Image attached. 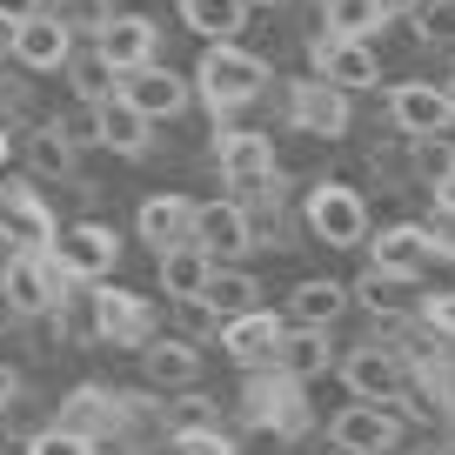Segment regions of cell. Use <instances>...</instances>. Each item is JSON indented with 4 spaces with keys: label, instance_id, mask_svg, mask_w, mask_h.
<instances>
[{
    "label": "cell",
    "instance_id": "e0dca14e",
    "mask_svg": "<svg viewBox=\"0 0 455 455\" xmlns=\"http://www.w3.org/2000/svg\"><path fill=\"white\" fill-rule=\"evenodd\" d=\"M214 174H221L235 195H242L248 181H261V174H275V141L261 128H214Z\"/></svg>",
    "mask_w": 455,
    "mask_h": 455
},
{
    "label": "cell",
    "instance_id": "f35d334b",
    "mask_svg": "<svg viewBox=\"0 0 455 455\" xmlns=\"http://www.w3.org/2000/svg\"><path fill=\"white\" fill-rule=\"evenodd\" d=\"M54 128L68 134L74 148H100V128H94V100H74V108L54 114Z\"/></svg>",
    "mask_w": 455,
    "mask_h": 455
},
{
    "label": "cell",
    "instance_id": "7c38bea8",
    "mask_svg": "<svg viewBox=\"0 0 455 455\" xmlns=\"http://www.w3.org/2000/svg\"><path fill=\"white\" fill-rule=\"evenodd\" d=\"M348 121H355V108H348V94H341L335 81H295L288 87V128L315 134V141H341L348 134Z\"/></svg>",
    "mask_w": 455,
    "mask_h": 455
},
{
    "label": "cell",
    "instance_id": "7bdbcfd3",
    "mask_svg": "<svg viewBox=\"0 0 455 455\" xmlns=\"http://www.w3.org/2000/svg\"><path fill=\"white\" fill-rule=\"evenodd\" d=\"M28 14H41V0H0V20H7V28L28 20Z\"/></svg>",
    "mask_w": 455,
    "mask_h": 455
},
{
    "label": "cell",
    "instance_id": "5b68a950",
    "mask_svg": "<svg viewBox=\"0 0 455 455\" xmlns=\"http://www.w3.org/2000/svg\"><path fill=\"white\" fill-rule=\"evenodd\" d=\"M47 255L68 268V282H108L114 261H121V235L108 221H74V228H54Z\"/></svg>",
    "mask_w": 455,
    "mask_h": 455
},
{
    "label": "cell",
    "instance_id": "ac0fdd59",
    "mask_svg": "<svg viewBox=\"0 0 455 455\" xmlns=\"http://www.w3.org/2000/svg\"><path fill=\"white\" fill-rule=\"evenodd\" d=\"M134 355H141V382L155 395H174V388L201 382V341H188V335H148Z\"/></svg>",
    "mask_w": 455,
    "mask_h": 455
},
{
    "label": "cell",
    "instance_id": "4fadbf2b",
    "mask_svg": "<svg viewBox=\"0 0 455 455\" xmlns=\"http://www.w3.org/2000/svg\"><path fill=\"white\" fill-rule=\"evenodd\" d=\"M328 442L341 455H388L402 442V415L388 402H348V409L328 422Z\"/></svg>",
    "mask_w": 455,
    "mask_h": 455
},
{
    "label": "cell",
    "instance_id": "4316f807",
    "mask_svg": "<svg viewBox=\"0 0 455 455\" xmlns=\"http://www.w3.org/2000/svg\"><path fill=\"white\" fill-rule=\"evenodd\" d=\"M201 301H208L214 315H248V308H261V282L248 268H235V261H214L208 268V282H201Z\"/></svg>",
    "mask_w": 455,
    "mask_h": 455
},
{
    "label": "cell",
    "instance_id": "d6986e66",
    "mask_svg": "<svg viewBox=\"0 0 455 455\" xmlns=\"http://www.w3.org/2000/svg\"><path fill=\"white\" fill-rule=\"evenodd\" d=\"M388 121L402 134H442V128H455V108L435 81H395L388 87Z\"/></svg>",
    "mask_w": 455,
    "mask_h": 455
},
{
    "label": "cell",
    "instance_id": "484cf974",
    "mask_svg": "<svg viewBox=\"0 0 455 455\" xmlns=\"http://www.w3.org/2000/svg\"><path fill=\"white\" fill-rule=\"evenodd\" d=\"M174 14L195 41H235L248 28V0H174Z\"/></svg>",
    "mask_w": 455,
    "mask_h": 455
},
{
    "label": "cell",
    "instance_id": "2e32d148",
    "mask_svg": "<svg viewBox=\"0 0 455 455\" xmlns=\"http://www.w3.org/2000/svg\"><path fill=\"white\" fill-rule=\"evenodd\" d=\"M74 54V34L60 28L54 14H28L7 28V60H14L20 74H60V60Z\"/></svg>",
    "mask_w": 455,
    "mask_h": 455
},
{
    "label": "cell",
    "instance_id": "816d5d0a",
    "mask_svg": "<svg viewBox=\"0 0 455 455\" xmlns=\"http://www.w3.org/2000/svg\"><path fill=\"white\" fill-rule=\"evenodd\" d=\"M435 455H455V442H449V449H435Z\"/></svg>",
    "mask_w": 455,
    "mask_h": 455
},
{
    "label": "cell",
    "instance_id": "ba28073f",
    "mask_svg": "<svg viewBox=\"0 0 455 455\" xmlns=\"http://www.w3.org/2000/svg\"><path fill=\"white\" fill-rule=\"evenodd\" d=\"M114 94L121 100H134V108L148 114V121H174V114L195 100V81L188 74H174L168 60H141V68H128V74H114Z\"/></svg>",
    "mask_w": 455,
    "mask_h": 455
},
{
    "label": "cell",
    "instance_id": "f1b7e54d",
    "mask_svg": "<svg viewBox=\"0 0 455 455\" xmlns=\"http://www.w3.org/2000/svg\"><path fill=\"white\" fill-rule=\"evenodd\" d=\"M208 268H214V261L201 255L195 242H174V248H161V295H168V301H188V295H201Z\"/></svg>",
    "mask_w": 455,
    "mask_h": 455
},
{
    "label": "cell",
    "instance_id": "681fc988",
    "mask_svg": "<svg viewBox=\"0 0 455 455\" xmlns=\"http://www.w3.org/2000/svg\"><path fill=\"white\" fill-rule=\"evenodd\" d=\"M0 60H7V20H0Z\"/></svg>",
    "mask_w": 455,
    "mask_h": 455
},
{
    "label": "cell",
    "instance_id": "8992f818",
    "mask_svg": "<svg viewBox=\"0 0 455 455\" xmlns=\"http://www.w3.org/2000/svg\"><path fill=\"white\" fill-rule=\"evenodd\" d=\"M188 242H195L208 261H242L248 248H255V235H248V208L235 195L195 201V214H188Z\"/></svg>",
    "mask_w": 455,
    "mask_h": 455
},
{
    "label": "cell",
    "instance_id": "cb8c5ba5",
    "mask_svg": "<svg viewBox=\"0 0 455 455\" xmlns=\"http://www.w3.org/2000/svg\"><path fill=\"white\" fill-rule=\"evenodd\" d=\"M369 255H375L369 268L409 275V282H415V275L428 268V261H435V255H428V235H422V221H395V228H382V235L369 242Z\"/></svg>",
    "mask_w": 455,
    "mask_h": 455
},
{
    "label": "cell",
    "instance_id": "ee69618b",
    "mask_svg": "<svg viewBox=\"0 0 455 455\" xmlns=\"http://www.w3.org/2000/svg\"><path fill=\"white\" fill-rule=\"evenodd\" d=\"M435 208H449V214H455V168L435 181Z\"/></svg>",
    "mask_w": 455,
    "mask_h": 455
},
{
    "label": "cell",
    "instance_id": "603a6c76",
    "mask_svg": "<svg viewBox=\"0 0 455 455\" xmlns=\"http://www.w3.org/2000/svg\"><path fill=\"white\" fill-rule=\"evenodd\" d=\"M275 369L288 382H315V375L335 369V348H328V328H282V348H275Z\"/></svg>",
    "mask_w": 455,
    "mask_h": 455
},
{
    "label": "cell",
    "instance_id": "74e56055",
    "mask_svg": "<svg viewBox=\"0 0 455 455\" xmlns=\"http://www.w3.org/2000/svg\"><path fill=\"white\" fill-rule=\"evenodd\" d=\"M415 322H422L428 335L455 341V288H449V295H415Z\"/></svg>",
    "mask_w": 455,
    "mask_h": 455
},
{
    "label": "cell",
    "instance_id": "f546056e",
    "mask_svg": "<svg viewBox=\"0 0 455 455\" xmlns=\"http://www.w3.org/2000/svg\"><path fill=\"white\" fill-rule=\"evenodd\" d=\"M188 428H221V409H214V395H201V382L161 402V435H188Z\"/></svg>",
    "mask_w": 455,
    "mask_h": 455
},
{
    "label": "cell",
    "instance_id": "8d00e7d4",
    "mask_svg": "<svg viewBox=\"0 0 455 455\" xmlns=\"http://www.w3.org/2000/svg\"><path fill=\"white\" fill-rule=\"evenodd\" d=\"M214 328H221V315H214L201 295L174 301V335H188V341H214Z\"/></svg>",
    "mask_w": 455,
    "mask_h": 455
},
{
    "label": "cell",
    "instance_id": "1f68e13d",
    "mask_svg": "<svg viewBox=\"0 0 455 455\" xmlns=\"http://www.w3.org/2000/svg\"><path fill=\"white\" fill-rule=\"evenodd\" d=\"M409 141H415V148H409V168L422 174L428 188H435L442 174L455 168V141H449V128H442V134H409Z\"/></svg>",
    "mask_w": 455,
    "mask_h": 455
},
{
    "label": "cell",
    "instance_id": "d590c367",
    "mask_svg": "<svg viewBox=\"0 0 455 455\" xmlns=\"http://www.w3.org/2000/svg\"><path fill=\"white\" fill-rule=\"evenodd\" d=\"M161 455H242L228 428H188V435H161Z\"/></svg>",
    "mask_w": 455,
    "mask_h": 455
},
{
    "label": "cell",
    "instance_id": "52a82bcc",
    "mask_svg": "<svg viewBox=\"0 0 455 455\" xmlns=\"http://www.w3.org/2000/svg\"><path fill=\"white\" fill-rule=\"evenodd\" d=\"M54 208H47L41 181L20 174V181H0V248H47L54 242Z\"/></svg>",
    "mask_w": 455,
    "mask_h": 455
},
{
    "label": "cell",
    "instance_id": "30bf717a",
    "mask_svg": "<svg viewBox=\"0 0 455 455\" xmlns=\"http://www.w3.org/2000/svg\"><path fill=\"white\" fill-rule=\"evenodd\" d=\"M308 60L322 81H335L341 94H362V87H382V60H375L369 41H355V34H315L308 41Z\"/></svg>",
    "mask_w": 455,
    "mask_h": 455
},
{
    "label": "cell",
    "instance_id": "9a60e30c",
    "mask_svg": "<svg viewBox=\"0 0 455 455\" xmlns=\"http://www.w3.org/2000/svg\"><path fill=\"white\" fill-rule=\"evenodd\" d=\"M282 315L275 308H248V315H228L221 328H214V341L228 348V362L235 369H275V348H282Z\"/></svg>",
    "mask_w": 455,
    "mask_h": 455
},
{
    "label": "cell",
    "instance_id": "836d02e7",
    "mask_svg": "<svg viewBox=\"0 0 455 455\" xmlns=\"http://www.w3.org/2000/svg\"><path fill=\"white\" fill-rule=\"evenodd\" d=\"M60 74H68V87H74V100H100L114 87V68L100 54H68L60 60Z\"/></svg>",
    "mask_w": 455,
    "mask_h": 455
},
{
    "label": "cell",
    "instance_id": "ffe728a7",
    "mask_svg": "<svg viewBox=\"0 0 455 455\" xmlns=\"http://www.w3.org/2000/svg\"><path fill=\"white\" fill-rule=\"evenodd\" d=\"M94 128H100V148H114V155H128V161H141L148 148H155V121H148L134 100H121L114 87L94 100Z\"/></svg>",
    "mask_w": 455,
    "mask_h": 455
},
{
    "label": "cell",
    "instance_id": "7dc6e473",
    "mask_svg": "<svg viewBox=\"0 0 455 455\" xmlns=\"http://www.w3.org/2000/svg\"><path fill=\"white\" fill-rule=\"evenodd\" d=\"M0 455H28V435H14V442H0Z\"/></svg>",
    "mask_w": 455,
    "mask_h": 455
},
{
    "label": "cell",
    "instance_id": "7402d4cb",
    "mask_svg": "<svg viewBox=\"0 0 455 455\" xmlns=\"http://www.w3.org/2000/svg\"><path fill=\"white\" fill-rule=\"evenodd\" d=\"M188 214H195V201L174 195V188H161V195H148L141 208H134V235H141V248H174L188 242Z\"/></svg>",
    "mask_w": 455,
    "mask_h": 455
},
{
    "label": "cell",
    "instance_id": "c3c4849f",
    "mask_svg": "<svg viewBox=\"0 0 455 455\" xmlns=\"http://www.w3.org/2000/svg\"><path fill=\"white\" fill-rule=\"evenodd\" d=\"M442 94H449V108H455V74H449V81H442Z\"/></svg>",
    "mask_w": 455,
    "mask_h": 455
},
{
    "label": "cell",
    "instance_id": "4dcf8cb0",
    "mask_svg": "<svg viewBox=\"0 0 455 455\" xmlns=\"http://www.w3.org/2000/svg\"><path fill=\"white\" fill-rule=\"evenodd\" d=\"M382 20H388L382 0H322V28L328 34H355V41H369Z\"/></svg>",
    "mask_w": 455,
    "mask_h": 455
},
{
    "label": "cell",
    "instance_id": "6da1fadb",
    "mask_svg": "<svg viewBox=\"0 0 455 455\" xmlns=\"http://www.w3.org/2000/svg\"><path fill=\"white\" fill-rule=\"evenodd\" d=\"M268 81H275V68L261 54H248L242 41H208V54L195 68V94L208 100L214 121H235L242 108H255L268 94Z\"/></svg>",
    "mask_w": 455,
    "mask_h": 455
},
{
    "label": "cell",
    "instance_id": "5bb4252c",
    "mask_svg": "<svg viewBox=\"0 0 455 455\" xmlns=\"http://www.w3.org/2000/svg\"><path fill=\"white\" fill-rule=\"evenodd\" d=\"M87 47H94L114 74H128V68H141V60L161 54V28H155L148 14H121V7H114V14L87 34Z\"/></svg>",
    "mask_w": 455,
    "mask_h": 455
},
{
    "label": "cell",
    "instance_id": "44dd1931",
    "mask_svg": "<svg viewBox=\"0 0 455 455\" xmlns=\"http://www.w3.org/2000/svg\"><path fill=\"white\" fill-rule=\"evenodd\" d=\"M14 148H20V161H28L34 181H74V168H81V148H74L68 134L54 128V121L14 128Z\"/></svg>",
    "mask_w": 455,
    "mask_h": 455
},
{
    "label": "cell",
    "instance_id": "e575fe53",
    "mask_svg": "<svg viewBox=\"0 0 455 455\" xmlns=\"http://www.w3.org/2000/svg\"><path fill=\"white\" fill-rule=\"evenodd\" d=\"M41 14H54L60 28H68L74 41H81V34H94L100 20L114 14V0H41Z\"/></svg>",
    "mask_w": 455,
    "mask_h": 455
},
{
    "label": "cell",
    "instance_id": "f6af8a7d",
    "mask_svg": "<svg viewBox=\"0 0 455 455\" xmlns=\"http://www.w3.org/2000/svg\"><path fill=\"white\" fill-rule=\"evenodd\" d=\"M415 7H422V0H382V14H388V20H402V14H415Z\"/></svg>",
    "mask_w": 455,
    "mask_h": 455
},
{
    "label": "cell",
    "instance_id": "ab89813d",
    "mask_svg": "<svg viewBox=\"0 0 455 455\" xmlns=\"http://www.w3.org/2000/svg\"><path fill=\"white\" fill-rule=\"evenodd\" d=\"M28 455H94V442H87V435H68V428L47 422V428H34V435H28Z\"/></svg>",
    "mask_w": 455,
    "mask_h": 455
},
{
    "label": "cell",
    "instance_id": "277c9868",
    "mask_svg": "<svg viewBox=\"0 0 455 455\" xmlns=\"http://www.w3.org/2000/svg\"><path fill=\"white\" fill-rule=\"evenodd\" d=\"M301 221H308V235L322 248H355L369 242V208H362V195L348 181H322L308 201H301Z\"/></svg>",
    "mask_w": 455,
    "mask_h": 455
},
{
    "label": "cell",
    "instance_id": "83f0119b",
    "mask_svg": "<svg viewBox=\"0 0 455 455\" xmlns=\"http://www.w3.org/2000/svg\"><path fill=\"white\" fill-rule=\"evenodd\" d=\"M348 301H362V308L382 315V322H402V315H415V282L409 275H388V268H369L348 288Z\"/></svg>",
    "mask_w": 455,
    "mask_h": 455
},
{
    "label": "cell",
    "instance_id": "b9f144b4",
    "mask_svg": "<svg viewBox=\"0 0 455 455\" xmlns=\"http://www.w3.org/2000/svg\"><path fill=\"white\" fill-rule=\"evenodd\" d=\"M14 402H20V369H14V362H0V415L14 409Z\"/></svg>",
    "mask_w": 455,
    "mask_h": 455
},
{
    "label": "cell",
    "instance_id": "d6a6232c",
    "mask_svg": "<svg viewBox=\"0 0 455 455\" xmlns=\"http://www.w3.org/2000/svg\"><path fill=\"white\" fill-rule=\"evenodd\" d=\"M315 428V409H308V382H295L282 402H275V415H268V435H282V442H301Z\"/></svg>",
    "mask_w": 455,
    "mask_h": 455
},
{
    "label": "cell",
    "instance_id": "f907efd6",
    "mask_svg": "<svg viewBox=\"0 0 455 455\" xmlns=\"http://www.w3.org/2000/svg\"><path fill=\"white\" fill-rule=\"evenodd\" d=\"M248 7H275V0H248Z\"/></svg>",
    "mask_w": 455,
    "mask_h": 455
},
{
    "label": "cell",
    "instance_id": "3957f363",
    "mask_svg": "<svg viewBox=\"0 0 455 455\" xmlns=\"http://www.w3.org/2000/svg\"><path fill=\"white\" fill-rule=\"evenodd\" d=\"M87 288H94V341H100V348L134 355L148 335H161L155 301H141L134 288H121V282H87Z\"/></svg>",
    "mask_w": 455,
    "mask_h": 455
},
{
    "label": "cell",
    "instance_id": "bcb514c9",
    "mask_svg": "<svg viewBox=\"0 0 455 455\" xmlns=\"http://www.w3.org/2000/svg\"><path fill=\"white\" fill-rule=\"evenodd\" d=\"M7 155H14V128L0 121V168H7Z\"/></svg>",
    "mask_w": 455,
    "mask_h": 455
},
{
    "label": "cell",
    "instance_id": "9c48e42d",
    "mask_svg": "<svg viewBox=\"0 0 455 455\" xmlns=\"http://www.w3.org/2000/svg\"><path fill=\"white\" fill-rule=\"evenodd\" d=\"M335 369H341V382H348L355 402H402L409 382H415L409 362H402V348H382V341H375V348H348Z\"/></svg>",
    "mask_w": 455,
    "mask_h": 455
},
{
    "label": "cell",
    "instance_id": "d4e9b609",
    "mask_svg": "<svg viewBox=\"0 0 455 455\" xmlns=\"http://www.w3.org/2000/svg\"><path fill=\"white\" fill-rule=\"evenodd\" d=\"M341 315H348V288L328 282V275H308V282H295L282 322H295V328H335Z\"/></svg>",
    "mask_w": 455,
    "mask_h": 455
},
{
    "label": "cell",
    "instance_id": "60d3db41",
    "mask_svg": "<svg viewBox=\"0 0 455 455\" xmlns=\"http://www.w3.org/2000/svg\"><path fill=\"white\" fill-rule=\"evenodd\" d=\"M422 235H428V255L455 261V214H449V208H435V221H428Z\"/></svg>",
    "mask_w": 455,
    "mask_h": 455
},
{
    "label": "cell",
    "instance_id": "8fae6325",
    "mask_svg": "<svg viewBox=\"0 0 455 455\" xmlns=\"http://www.w3.org/2000/svg\"><path fill=\"white\" fill-rule=\"evenodd\" d=\"M54 428H68V435H87V442L121 435V428H128L121 388H108V382H74L68 395L54 402Z\"/></svg>",
    "mask_w": 455,
    "mask_h": 455
},
{
    "label": "cell",
    "instance_id": "7a4b0ae2",
    "mask_svg": "<svg viewBox=\"0 0 455 455\" xmlns=\"http://www.w3.org/2000/svg\"><path fill=\"white\" fill-rule=\"evenodd\" d=\"M60 288H74V282L47 248H7V261H0V295H7V308H14L20 322L47 315L60 301Z\"/></svg>",
    "mask_w": 455,
    "mask_h": 455
}]
</instances>
